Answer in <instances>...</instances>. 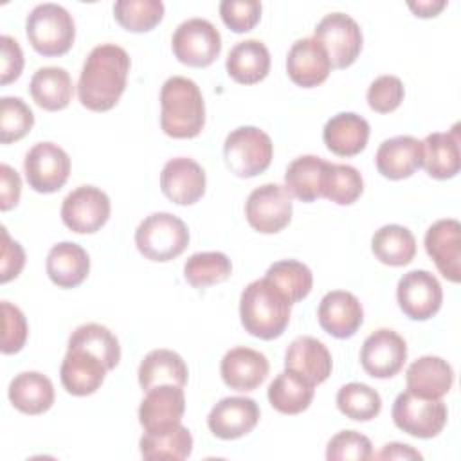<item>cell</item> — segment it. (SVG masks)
<instances>
[{
    "label": "cell",
    "mask_w": 461,
    "mask_h": 461,
    "mask_svg": "<svg viewBox=\"0 0 461 461\" xmlns=\"http://www.w3.org/2000/svg\"><path fill=\"white\" fill-rule=\"evenodd\" d=\"M130 72L128 52L115 43L94 47L83 65L77 81V95L85 108L106 112L122 95Z\"/></svg>",
    "instance_id": "obj_1"
},
{
    "label": "cell",
    "mask_w": 461,
    "mask_h": 461,
    "mask_svg": "<svg viewBox=\"0 0 461 461\" xmlns=\"http://www.w3.org/2000/svg\"><path fill=\"white\" fill-rule=\"evenodd\" d=\"M290 310L288 297L267 277L249 283L240 297V317L245 331L263 340L283 335L290 322Z\"/></svg>",
    "instance_id": "obj_2"
},
{
    "label": "cell",
    "mask_w": 461,
    "mask_h": 461,
    "mask_svg": "<svg viewBox=\"0 0 461 461\" xmlns=\"http://www.w3.org/2000/svg\"><path fill=\"white\" fill-rule=\"evenodd\" d=\"M205 124V104L198 85L184 76L164 81L160 90V126L173 139H193Z\"/></svg>",
    "instance_id": "obj_3"
},
{
    "label": "cell",
    "mask_w": 461,
    "mask_h": 461,
    "mask_svg": "<svg viewBox=\"0 0 461 461\" xmlns=\"http://www.w3.org/2000/svg\"><path fill=\"white\" fill-rule=\"evenodd\" d=\"M29 43L41 56H61L70 50L76 38L72 14L59 4H38L25 20Z\"/></svg>",
    "instance_id": "obj_4"
},
{
    "label": "cell",
    "mask_w": 461,
    "mask_h": 461,
    "mask_svg": "<svg viewBox=\"0 0 461 461\" xmlns=\"http://www.w3.org/2000/svg\"><path fill=\"white\" fill-rule=\"evenodd\" d=\"M187 243V225L169 212H153L146 216L135 230V245L139 252L151 261H171L185 250Z\"/></svg>",
    "instance_id": "obj_5"
},
{
    "label": "cell",
    "mask_w": 461,
    "mask_h": 461,
    "mask_svg": "<svg viewBox=\"0 0 461 461\" xmlns=\"http://www.w3.org/2000/svg\"><path fill=\"white\" fill-rule=\"evenodd\" d=\"M274 155L270 137L256 126H240L232 130L223 142V158L230 173L250 178L263 173Z\"/></svg>",
    "instance_id": "obj_6"
},
{
    "label": "cell",
    "mask_w": 461,
    "mask_h": 461,
    "mask_svg": "<svg viewBox=\"0 0 461 461\" xmlns=\"http://www.w3.org/2000/svg\"><path fill=\"white\" fill-rule=\"evenodd\" d=\"M391 414L400 430L414 438L429 439L443 430L448 411L441 400H429L405 391L396 396Z\"/></svg>",
    "instance_id": "obj_7"
},
{
    "label": "cell",
    "mask_w": 461,
    "mask_h": 461,
    "mask_svg": "<svg viewBox=\"0 0 461 461\" xmlns=\"http://www.w3.org/2000/svg\"><path fill=\"white\" fill-rule=\"evenodd\" d=\"M171 45L180 63L207 67L221 52V36L209 20L189 18L175 29Z\"/></svg>",
    "instance_id": "obj_8"
},
{
    "label": "cell",
    "mask_w": 461,
    "mask_h": 461,
    "mask_svg": "<svg viewBox=\"0 0 461 461\" xmlns=\"http://www.w3.org/2000/svg\"><path fill=\"white\" fill-rule=\"evenodd\" d=\"M313 38L326 49L331 67L346 68L362 50V31L346 13H330L315 27Z\"/></svg>",
    "instance_id": "obj_9"
},
{
    "label": "cell",
    "mask_w": 461,
    "mask_h": 461,
    "mask_svg": "<svg viewBox=\"0 0 461 461\" xmlns=\"http://www.w3.org/2000/svg\"><path fill=\"white\" fill-rule=\"evenodd\" d=\"M292 194L279 184H263L256 187L245 203L249 225L263 234L283 230L292 220Z\"/></svg>",
    "instance_id": "obj_10"
},
{
    "label": "cell",
    "mask_w": 461,
    "mask_h": 461,
    "mask_svg": "<svg viewBox=\"0 0 461 461\" xmlns=\"http://www.w3.org/2000/svg\"><path fill=\"white\" fill-rule=\"evenodd\" d=\"M23 171L27 184L34 191L56 193L68 180L70 157L54 142H38L27 151Z\"/></svg>",
    "instance_id": "obj_11"
},
{
    "label": "cell",
    "mask_w": 461,
    "mask_h": 461,
    "mask_svg": "<svg viewBox=\"0 0 461 461\" xmlns=\"http://www.w3.org/2000/svg\"><path fill=\"white\" fill-rule=\"evenodd\" d=\"M110 216V198L94 185H79L61 203L63 223L77 234L99 230Z\"/></svg>",
    "instance_id": "obj_12"
},
{
    "label": "cell",
    "mask_w": 461,
    "mask_h": 461,
    "mask_svg": "<svg viewBox=\"0 0 461 461\" xmlns=\"http://www.w3.org/2000/svg\"><path fill=\"white\" fill-rule=\"evenodd\" d=\"M400 310L412 321L434 317L443 303L439 281L429 270H411L403 274L396 286Z\"/></svg>",
    "instance_id": "obj_13"
},
{
    "label": "cell",
    "mask_w": 461,
    "mask_h": 461,
    "mask_svg": "<svg viewBox=\"0 0 461 461\" xmlns=\"http://www.w3.org/2000/svg\"><path fill=\"white\" fill-rule=\"evenodd\" d=\"M407 360V344L393 330L380 328L373 331L362 344L360 364L373 378L394 376Z\"/></svg>",
    "instance_id": "obj_14"
},
{
    "label": "cell",
    "mask_w": 461,
    "mask_h": 461,
    "mask_svg": "<svg viewBox=\"0 0 461 461\" xmlns=\"http://www.w3.org/2000/svg\"><path fill=\"white\" fill-rule=\"evenodd\" d=\"M185 412V396L178 385H157L146 391L139 407V423L144 432H162L180 425Z\"/></svg>",
    "instance_id": "obj_15"
},
{
    "label": "cell",
    "mask_w": 461,
    "mask_h": 461,
    "mask_svg": "<svg viewBox=\"0 0 461 461\" xmlns=\"http://www.w3.org/2000/svg\"><path fill=\"white\" fill-rule=\"evenodd\" d=\"M259 421V407L247 396L220 400L207 416L209 430L220 439H238L249 434Z\"/></svg>",
    "instance_id": "obj_16"
},
{
    "label": "cell",
    "mask_w": 461,
    "mask_h": 461,
    "mask_svg": "<svg viewBox=\"0 0 461 461\" xmlns=\"http://www.w3.org/2000/svg\"><path fill=\"white\" fill-rule=\"evenodd\" d=\"M425 250L434 259L443 277L452 283L461 279V225L454 218L438 220L425 234Z\"/></svg>",
    "instance_id": "obj_17"
},
{
    "label": "cell",
    "mask_w": 461,
    "mask_h": 461,
    "mask_svg": "<svg viewBox=\"0 0 461 461\" xmlns=\"http://www.w3.org/2000/svg\"><path fill=\"white\" fill-rule=\"evenodd\" d=\"M160 189L178 205L196 203L205 193V171L193 158H171L162 167Z\"/></svg>",
    "instance_id": "obj_18"
},
{
    "label": "cell",
    "mask_w": 461,
    "mask_h": 461,
    "mask_svg": "<svg viewBox=\"0 0 461 461\" xmlns=\"http://www.w3.org/2000/svg\"><path fill=\"white\" fill-rule=\"evenodd\" d=\"M321 328L335 339H349L364 321L360 301L346 290L328 292L317 310Z\"/></svg>",
    "instance_id": "obj_19"
},
{
    "label": "cell",
    "mask_w": 461,
    "mask_h": 461,
    "mask_svg": "<svg viewBox=\"0 0 461 461\" xmlns=\"http://www.w3.org/2000/svg\"><path fill=\"white\" fill-rule=\"evenodd\" d=\"M331 63L326 49L315 38L297 40L286 56V72L290 79L303 86L312 88L326 81Z\"/></svg>",
    "instance_id": "obj_20"
},
{
    "label": "cell",
    "mask_w": 461,
    "mask_h": 461,
    "mask_svg": "<svg viewBox=\"0 0 461 461\" xmlns=\"http://www.w3.org/2000/svg\"><path fill=\"white\" fill-rule=\"evenodd\" d=\"M106 371V364L94 353L79 348H68L61 362L59 378L67 393L74 396H86L101 387Z\"/></svg>",
    "instance_id": "obj_21"
},
{
    "label": "cell",
    "mask_w": 461,
    "mask_h": 461,
    "mask_svg": "<svg viewBox=\"0 0 461 461\" xmlns=\"http://www.w3.org/2000/svg\"><path fill=\"white\" fill-rule=\"evenodd\" d=\"M268 371L267 357L245 346L229 349L220 364L223 382L234 391H254L267 380Z\"/></svg>",
    "instance_id": "obj_22"
},
{
    "label": "cell",
    "mask_w": 461,
    "mask_h": 461,
    "mask_svg": "<svg viewBox=\"0 0 461 461\" xmlns=\"http://www.w3.org/2000/svg\"><path fill=\"white\" fill-rule=\"evenodd\" d=\"M375 160L380 175L391 180H402L421 167L423 144L411 135H398L378 146Z\"/></svg>",
    "instance_id": "obj_23"
},
{
    "label": "cell",
    "mask_w": 461,
    "mask_h": 461,
    "mask_svg": "<svg viewBox=\"0 0 461 461\" xmlns=\"http://www.w3.org/2000/svg\"><path fill=\"white\" fill-rule=\"evenodd\" d=\"M285 367L299 373L310 384L319 385L331 375V353L321 340L303 335L294 339L288 346L285 355Z\"/></svg>",
    "instance_id": "obj_24"
},
{
    "label": "cell",
    "mask_w": 461,
    "mask_h": 461,
    "mask_svg": "<svg viewBox=\"0 0 461 461\" xmlns=\"http://www.w3.org/2000/svg\"><path fill=\"white\" fill-rule=\"evenodd\" d=\"M407 391L429 400H441L454 384V371L441 357L425 355L414 360L407 373Z\"/></svg>",
    "instance_id": "obj_25"
},
{
    "label": "cell",
    "mask_w": 461,
    "mask_h": 461,
    "mask_svg": "<svg viewBox=\"0 0 461 461\" xmlns=\"http://www.w3.org/2000/svg\"><path fill=\"white\" fill-rule=\"evenodd\" d=\"M326 148L339 157L358 155L369 139V122L353 112L333 115L322 130Z\"/></svg>",
    "instance_id": "obj_26"
},
{
    "label": "cell",
    "mask_w": 461,
    "mask_h": 461,
    "mask_svg": "<svg viewBox=\"0 0 461 461\" xmlns=\"http://www.w3.org/2000/svg\"><path fill=\"white\" fill-rule=\"evenodd\" d=\"M423 144V167L429 176L438 180L452 178L459 173L461 153H459V124L448 133H430L421 140Z\"/></svg>",
    "instance_id": "obj_27"
},
{
    "label": "cell",
    "mask_w": 461,
    "mask_h": 461,
    "mask_svg": "<svg viewBox=\"0 0 461 461\" xmlns=\"http://www.w3.org/2000/svg\"><path fill=\"white\" fill-rule=\"evenodd\" d=\"M47 274L59 288L79 286L90 272V258L86 250L72 241H61L49 250Z\"/></svg>",
    "instance_id": "obj_28"
},
{
    "label": "cell",
    "mask_w": 461,
    "mask_h": 461,
    "mask_svg": "<svg viewBox=\"0 0 461 461\" xmlns=\"http://www.w3.org/2000/svg\"><path fill=\"white\" fill-rule=\"evenodd\" d=\"M227 74L241 85H254L267 77L270 70V52L259 40L236 43L225 61Z\"/></svg>",
    "instance_id": "obj_29"
},
{
    "label": "cell",
    "mask_w": 461,
    "mask_h": 461,
    "mask_svg": "<svg viewBox=\"0 0 461 461\" xmlns=\"http://www.w3.org/2000/svg\"><path fill=\"white\" fill-rule=\"evenodd\" d=\"M9 400L20 412L41 414L54 403L52 382L38 371H23L9 384Z\"/></svg>",
    "instance_id": "obj_30"
},
{
    "label": "cell",
    "mask_w": 461,
    "mask_h": 461,
    "mask_svg": "<svg viewBox=\"0 0 461 461\" xmlns=\"http://www.w3.org/2000/svg\"><path fill=\"white\" fill-rule=\"evenodd\" d=\"M137 375L142 391L164 384L184 387L187 382V366L184 358L171 349H153L142 358Z\"/></svg>",
    "instance_id": "obj_31"
},
{
    "label": "cell",
    "mask_w": 461,
    "mask_h": 461,
    "mask_svg": "<svg viewBox=\"0 0 461 461\" xmlns=\"http://www.w3.org/2000/svg\"><path fill=\"white\" fill-rule=\"evenodd\" d=\"M29 90L40 108L56 112L68 106L74 85L70 74L63 67H41L31 77Z\"/></svg>",
    "instance_id": "obj_32"
},
{
    "label": "cell",
    "mask_w": 461,
    "mask_h": 461,
    "mask_svg": "<svg viewBox=\"0 0 461 461\" xmlns=\"http://www.w3.org/2000/svg\"><path fill=\"white\" fill-rule=\"evenodd\" d=\"M328 162L315 155H303L292 160L285 173V187L303 202H313L322 196V184Z\"/></svg>",
    "instance_id": "obj_33"
},
{
    "label": "cell",
    "mask_w": 461,
    "mask_h": 461,
    "mask_svg": "<svg viewBox=\"0 0 461 461\" xmlns=\"http://www.w3.org/2000/svg\"><path fill=\"white\" fill-rule=\"evenodd\" d=\"M313 387L299 373L285 369L268 385V402L283 414H299L310 407L315 393Z\"/></svg>",
    "instance_id": "obj_34"
},
{
    "label": "cell",
    "mask_w": 461,
    "mask_h": 461,
    "mask_svg": "<svg viewBox=\"0 0 461 461\" xmlns=\"http://www.w3.org/2000/svg\"><path fill=\"white\" fill-rule=\"evenodd\" d=\"M140 456L148 461H182L191 456L193 436L182 423L162 430V432H144L139 441Z\"/></svg>",
    "instance_id": "obj_35"
},
{
    "label": "cell",
    "mask_w": 461,
    "mask_h": 461,
    "mask_svg": "<svg viewBox=\"0 0 461 461\" xmlns=\"http://www.w3.org/2000/svg\"><path fill=\"white\" fill-rule=\"evenodd\" d=\"M371 250L384 265L403 267L416 256V238L407 227L389 223L373 234Z\"/></svg>",
    "instance_id": "obj_36"
},
{
    "label": "cell",
    "mask_w": 461,
    "mask_h": 461,
    "mask_svg": "<svg viewBox=\"0 0 461 461\" xmlns=\"http://www.w3.org/2000/svg\"><path fill=\"white\" fill-rule=\"evenodd\" d=\"M68 348H79L94 353L106 364L108 371L113 369L121 360V346L117 337L106 326L97 322L77 326L68 339Z\"/></svg>",
    "instance_id": "obj_37"
},
{
    "label": "cell",
    "mask_w": 461,
    "mask_h": 461,
    "mask_svg": "<svg viewBox=\"0 0 461 461\" xmlns=\"http://www.w3.org/2000/svg\"><path fill=\"white\" fill-rule=\"evenodd\" d=\"M265 277L272 281L292 304L304 299L313 285L312 270L295 259H283L270 265Z\"/></svg>",
    "instance_id": "obj_38"
},
{
    "label": "cell",
    "mask_w": 461,
    "mask_h": 461,
    "mask_svg": "<svg viewBox=\"0 0 461 461\" xmlns=\"http://www.w3.org/2000/svg\"><path fill=\"white\" fill-rule=\"evenodd\" d=\"M232 263L223 252H196L184 265V277L194 288H205L229 279Z\"/></svg>",
    "instance_id": "obj_39"
},
{
    "label": "cell",
    "mask_w": 461,
    "mask_h": 461,
    "mask_svg": "<svg viewBox=\"0 0 461 461\" xmlns=\"http://www.w3.org/2000/svg\"><path fill=\"white\" fill-rule=\"evenodd\" d=\"M364 191V180L357 167L349 164H331L328 162L324 184H322V196L339 203L349 205L358 200Z\"/></svg>",
    "instance_id": "obj_40"
},
{
    "label": "cell",
    "mask_w": 461,
    "mask_h": 461,
    "mask_svg": "<svg viewBox=\"0 0 461 461\" xmlns=\"http://www.w3.org/2000/svg\"><path fill=\"white\" fill-rule=\"evenodd\" d=\"M337 407L344 416L355 421H369L378 416L382 398L373 387L360 382H351L339 389Z\"/></svg>",
    "instance_id": "obj_41"
},
{
    "label": "cell",
    "mask_w": 461,
    "mask_h": 461,
    "mask_svg": "<svg viewBox=\"0 0 461 461\" xmlns=\"http://www.w3.org/2000/svg\"><path fill=\"white\" fill-rule=\"evenodd\" d=\"M113 16L126 31L146 32L162 20L164 4L160 0H117Z\"/></svg>",
    "instance_id": "obj_42"
},
{
    "label": "cell",
    "mask_w": 461,
    "mask_h": 461,
    "mask_svg": "<svg viewBox=\"0 0 461 461\" xmlns=\"http://www.w3.org/2000/svg\"><path fill=\"white\" fill-rule=\"evenodd\" d=\"M34 124L32 110L20 97L0 99V140L9 144L25 137Z\"/></svg>",
    "instance_id": "obj_43"
},
{
    "label": "cell",
    "mask_w": 461,
    "mask_h": 461,
    "mask_svg": "<svg viewBox=\"0 0 461 461\" xmlns=\"http://www.w3.org/2000/svg\"><path fill=\"white\" fill-rule=\"evenodd\" d=\"M373 445L367 436L357 432V430H340L335 434L326 448V457L330 461H344V459H355V461H366L373 459Z\"/></svg>",
    "instance_id": "obj_44"
},
{
    "label": "cell",
    "mask_w": 461,
    "mask_h": 461,
    "mask_svg": "<svg viewBox=\"0 0 461 461\" xmlns=\"http://www.w3.org/2000/svg\"><path fill=\"white\" fill-rule=\"evenodd\" d=\"M403 83L396 76H380L367 88V104L378 113L396 110L403 101Z\"/></svg>",
    "instance_id": "obj_45"
},
{
    "label": "cell",
    "mask_w": 461,
    "mask_h": 461,
    "mask_svg": "<svg viewBox=\"0 0 461 461\" xmlns=\"http://www.w3.org/2000/svg\"><path fill=\"white\" fill-rule=\"evenodd\" d=\"M27 333L29 328L22 310L7 301H2V353H18L27 340Z\"/></svg>",
    "instance_id": "obj_46"
},
{
    "label": "cell",
    "mask_w": 461,
    "mask_h": 461,
    "mask_svg": "<svg viewBox=\"0 0 461 461\" xmlns=\"http://www.w3.org/2000/svg\"><path fill=\"white\" fill-rule=\"evenodd\" d=\"M223 23L234 32H247L261 18V2L258 0H223L220 4Z\"/></svg>",
    "instance_id": "obj_47"
},
{
    "label": "cell",
    "mask_w": 461,
    "mask_h": 461,
    "mask_svg": "<svg viewBox=\"0 0 461 461\" xmlns=\"http://www.w3.org/2000/svg\"><path fill=\"white\" fill-rule=\"evenodd\" d=\"M25 265V252L18 241H13L7 229L2 227V256H0V281L7 283L16 277Z\"/></svg>",
    "instance_id": "obj_48"
},
{
    "label": "cell",
    "mask_w": 461,
    "mask_h": 461,
    "mask_svg": "<svg viewBox=\"0 0 461 461\" xmlns=\"http://www.w3.org/2000/svg\"><path fill=\"white\" fill-rule=\"evenodd\" d=\"M0 49H2V77L0 83L7 85L22 74L23 68V52L18 45V41L7 34L0 38Z\"/></svg>",
    "instance_id": "obj_49"
},
{
    "label": "cell",
    "mask_w": 461,
    "mask_h": 461,
    "mask_svg": "<svg viewBox=\"0 0 461 461\" xmlns=\"http://www.w3.org/2000/svg\"><path fill=\"white\" fill-rule=\"evenodd\" d=\"M20 193H22V180L18 173L11 166L2 164L0 166V209L9 211L11 207H14L20 200Z\"/></svg>",
    "instance_id": "obj_50"
},
{
    "label": "cell",
    "mask_w": 461,
    "mask_h": 461,
    "mask_svg": "<svg viewBox=\"0 0 461 461\" xmlns=\"http://www.w3.org/2000/svg\"><path fill=\"white\" fill-rule=\"evenodd\" d=\"M373 457H376V459H421V454L405 443H387Z\"/></svg>",
    "instance_id": "obj_51"
},
{
    "label": "cell",
    "mask_w": 461,
    "mask_h": 461,
    "mask_svg": "<svg viewBox=\"0 0 461 461\" xmlns=\"http://www.w3.org/2000/svg\"><path fill=\"white\" fill-rule=\"evenodd\" d=\"M447 5L445 0H418V2H409V7L416 16L421 18H430L436 16L443 7Z\"/></svg>",
    "instance_id": "obj_52"
}]
</instances>
